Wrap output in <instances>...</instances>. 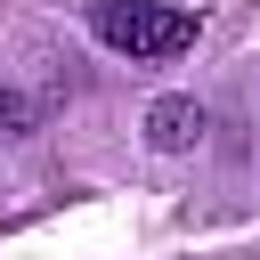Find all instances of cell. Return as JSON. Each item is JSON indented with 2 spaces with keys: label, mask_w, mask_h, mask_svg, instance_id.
I'll use <instances>...</instances> for the list:
<instances>
[{
  "label": "cell",
  "mask_w": 260,
  "mask_h": 260,
  "mask_svg": "<svg viewBox=\"0 0 260 260\" xmlns=\"http://www.w3.org/2000/svg\"><path fill=\"white\" fill-rule=\"evenodd\" d=\"M89 32H98L114 57H138V65L195 49V16H187V8H162V0H98V8H89Z\"/></svg>",
  "instance_id": "cell-1"
},
{
  "label": "cell",
  "mask_w": 260,
  "mask_h": 260,
  "mask_svg": "<svg viewBox=\"0 0 260 260\" xmlns=\"http://www.w3.org/2000/svg\"><path fill=\"white\" fill-rule=\"evenodd\" d=\"M195 138H203V106L195 98H154L146 106V146L154 154H187Z\"/></svg>",
  "instance_id": "cell-2"
},
{
  "label": "cell",
  "mask_w": 260,
  "mask_h": 260,
  "mask_svg": "<svg viewBox=\"0 0 260 260\" xmlns=\"http://www.w3.org/2000/svg\"><path fill=\"white\" fill-rule=\"evenodd\" d=\"M24 130H32V98L0 89V138H24Z\"/></svg>",
  "instance_id": "cell-3"
}]
</instances>
